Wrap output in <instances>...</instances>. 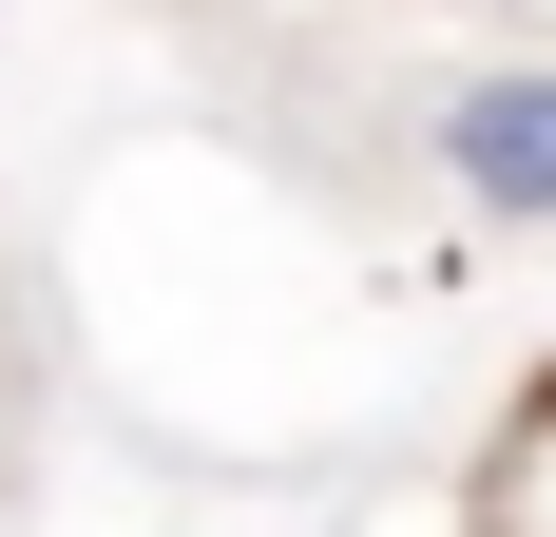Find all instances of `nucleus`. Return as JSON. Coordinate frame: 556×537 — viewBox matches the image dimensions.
Returning a JSON list of instances; mask_svg holds the SVG:
<instances>
[{
    "label": "nucleus",
    "mask_w": 556,
    "mask_h": 537,
    "mask_svg": "<svg viewBox=\"0 0 556 537\" xmlns=\"http://www.w3.org/2000/svg\"><path fill=\"white\" fill-rule=\"evenodd\" d=\"M422 154L460 173V212H500V230H556V58H480V77H442Z\"/></svg>",
    "instance_id": "obj_1"
}]
</instances>
